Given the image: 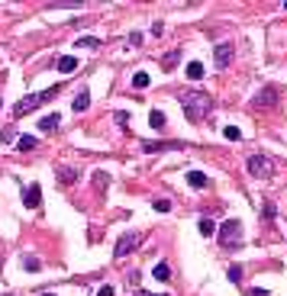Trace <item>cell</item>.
<instances>
[{"instance_id":"obj_1","label":"cell","mask_w":287,"mask_h":296,"mask_svg":"<svg viewBox=\"0 0 287 296\" xmlns=\"http://www.w3.org/2000/svg\"><path fill=\"white\" fill-rule=\"evenodd\" d=\"M177 100H181V109L184 116H187L190 122H200L210 116V109H213V97L203 91H181L177 94Z\"/></svg>"},{"instance_id":"obj_2","label":"cell","mask_w":287,"mask_h":296,"mask_svg":"<svg viewBox=\"0 0 287 296\" xmlns=\"http://www.w3.org/2000/svg\"><path fill=\"white\" fill-rule=\"evenodd\" d=\"M58 91H61V87L55 84V87H49V91H42V94H29V97H23V100L16 103V106H13V113H16V116L32 113V109H39L42 103H49L52 97H58Z\"/></svg>"},{"instance_id":"obj_3","label":"cell","mask_w":287,"mask_h":296,"mask_svg":"<svg viewBox=\"0 0 287 296\" xmlns=\"http://www.w3.org/2000/svg\"><path fill=\"white\" fill-rule=\"evenodd\" d=\"M245 168H249L252 177H258V181H268V177H275V168H278V164H275V158H268V155H252Z\"/></svg>"},{"instance_id":"obj_4","label":"cell","mask_w":287,"mask_h":296,"mask_svg":"<svg viewBox=\"0 0 287 296\" xmlns=\"http://www.w3.org/2000/svg\"><path fill=\"white\" fill-rule=\"evenodd\" d=\"M220 242L226 248H239V245H242V222H239V219H226V222L220 225Z\"/></svg>"},{"instance_id":"obj_5","label":"cell","mask_w":287,"mask_h":296,"mask_svg":"<svg viewBox=\"0 0 287 296\" xmlns=\"http://www.w3.org/2000/svg\"><path fill=\"white\" fill-rule=\"evenodd\" d=\"M142 245V232H126V235H120V242H116V248H113V254L116 258H126V254H133L136 248Z\"/></svg>"},{"instance_id":"obj_6","label":"cell","mask_w":287,"mask_h":296,"mask_svg":"<svg viewBox=\"0 0 287 296\" xmlns=\"http://www.w3.org/2000/svg\"><path fill=\"white\" fill-rule=\"evenodd\" d=\"M232 55H236L232 42H220V45L213 49V61H216V68H220V71H226V68L232 65Z\"/></svg>"},{"instance_id":"obj_7","label":"cell","mask_w":287,"mask_h":296,"mask_svg":"<svg viewBox=\"0 0 287 296\" xmlns=\"http://www.w3.org/2000/svg\"><path fill=\"white\" fill-rule=\"evenodd\" d=\"M23 203H26V209H39V203H42V187H39V184H29Z\"/></svg>"},{"instance_id":"obj_8","label":"cell","mask_w":287,"mask_h":296,"mask_svg":"<svg viewBox=\"0 0 287 296\" xmlns=\"http://www.w3.org/2000/svg\"><path fill=\"white\" fill-rule=\"evenodd\" d=\"M275 97H278L275 87H262V91L255 94V103H258V106H275Z\"/></svg>"},{"instance_id":"obj_9","label":"cell","mask_w":287,"mask_h":296,"mask_svg":"<svg viewBox=\"0 0 287 296\" xmlns=\"http://www.w3.org/2000/svg\"><path fill=\"white\" fill-rule=\"evenodd\" d=\"M55 174H58V181H61V184H78L81 171H78V168H68V164H61Z\"/></svg>"},{"instance_id":"obj_10","label":"cell","mask_w":287,"mask_h":296,"mask_svg":"<svg viewBox=\"0 0 287 296\" xmlns=\"http://www.w3.org/2000/svg\"><path fill=\"white\" fill-rule=\"evenodd\" d=\"M177 151L181 148V142H145V145H142V151H148V155H152V151Z\"/></svg>"},{"instance_id":"obj_11","label":"cell","mask_w":287,"mask_h":296,"mask_svg":"<svg viewBox=\"0 0 287 296\" xmlns=\"http://www.w3.org/2000/svg\"><path fill=\"white\" fill-rule=\"evenodd\" d=\"M187 184H190L194 190H200V187H210V177L203 174V171H190V174H187Z\"/></svg>"},{"instance_id":"obj_12","label":"cell","mask_w":287,"mask_h":296,"mask_svg":"<svg viewBox=\"0 0 287 296\" xmlns=\"http://www.w3.org/2000/svg\"><path fill=\"white\" fill-rule=\"evenodd\" d=\"M58 122H61V116H58V113H49V116H42V119H39V129H42V132H55Z\"/></svg>"},{"instance_id":"obj_13","label":"cell","mask_w":287,"mask_h":296,"mask_svg":"<svg viewBox=\"0 0 287 296\" xmlns=\"http://www.w3.org/2000/svg\"><path fill=\"white\" fill-rule=\"evenodd\" d=\"M197 232H200L203 238H210V235H216L220 229H216V222H213V219H207V216H203L200 222H197Z\"/></svg>"},{"instance_id":"obj_14","label":"cell","mask_w":287,"mask_h":296,"mask_svg":"<svg viewBox=\"0 0 287 296\" xmlns=\"http://www.w3.org/2000/svg\"><path fill=\"white\" fill-rule=\"evenodd\" d=\"M74 68H78V58H74V55H61L58 58V71L61 74H71Z\"/></svg>"},{"instance_id":"obj_15","label":"cell","mask_w":287,"mask_h":296,"mask_svg":"<svg viewBox=\"0 0 287 296\" xmlns=\"http://www.w3.org/2000/svg\"><path fill=\"white\" fill-rule=\"evenodd\" d=\"M71 106H74V113H84V109L91 106V94H87V91H81L78 97L71 100Z\"/></svg>"},{"instance_id":"obj_16","label":"cell","mask_w":287,"mask_h":296,"mask_svg":"<svg viewBox=\"0 0 287 296\" xmlns=\"http://www.w3.org/2000/svg\"><path fill=\"white\" fill-rule=\"evenodd\" d=\"M148 126H152L155 132H161V129H165V113H161V109H152V113H148Z\"/></svg>"},{"instance_id":"obj_17","label":"cell","mask_w":287,"mask_h":296,"mask_svg":"<svg viewBox=\"0 0 287 296\" xmlns=\"http://www.w3.org/2000/svg\"><path fill=\"white\" fill-rule=\"evenodd\" d=\"M36 145H39L36 135H19V139H16V148H19V151H32Z\"/></svg>"},{"instance_id":"obj_18","label":"cell","mask_w":287,"mask_h":296,"mask_svg":"<svg viewBox=\"0 0 287 296\" xmlns=\"http://www.w3.org/2000/svg\"><path fill=\"white\" fill-rule=\"evenodd\" d=\"M203 74H207V71H203L200 61H190V65H187V78L190 81H203Z\"/></svg>"},{"instance_id":"obj_19","label":"cell","mask_w":287,"mask_h":296,"mask_svg":"<svg viewBox=\"0 0 287 296\" xmlns=\"http://www.w3.org/2000/svg\"><path fill=\"white\" fill-rule=\"evenodd\" d=\"M148 81H152V78H148V71H136L133 74V87H136V91H145Z\"/></svg>"},{"instance_id":"obj_20","label":"cell","mask_w":287,"mask_h":296,"mask_svg":"<svg viewBox=\"0 0 287 296\" xmlns=\"http://www.w3.org/2000/svg\"><path fill=\"white\" fill-rule=\"evenodd\" d=\"M74 49H100V39L97 36H84V39L74 42Z\"/></svg>"},{"instance_id":"obj_21","label":"cell","mask_w":287,"mask_h":296,"mask_svg":"<svg viewBox=\"0 0 287 296\" xmlns=\"http://www.w3.org/2000/svg\"><path fill=\"white\" fill-rule=\"evenodd\" d=\"M152 277L155 280H171V267L161 261V264H155V271H152Z\"/></svg>"},{"instance_id":"obj_22","label":"cell","mask_w":287,"mask_h":296,"mask_svg":"<svg viewBox=\"0 0 287 296\" xmlns=\"http://www.w3.org/2000/svg\"><path fill=\"white\" fill-rule=\"evenodd\" d=\"M94 187L107 190V187H110V174H107V171H97V174H94Z\"/></svg>"},{"instance_id":"obj_23","label":"cell","mask_w":287,"mask_h":296,"mask_svg":"<svg viewBox=\"0 0 287 296\" xmlns=\"http://www.w3.org/2000/svg\"><path fill=\"white\" fill-rule=\"evenodd\" d=\"M177 61H181V49H171V52L165 55V58H161V65H165V68H174Z\"/></svg>"},{"instance_id":"obj_24","label":"cell","mask_w":287,"mask_h":296,"mask_svg":"<svg viewBox=\"0 0 287 296\" xmlns=\"http://www.w3.org/2000/svg\"><path fill=\"white\" fill-rule=\"evenodd\" d=\"M152 206H155V212H168V209H171V199L158 197V199H152Z\"/></svg>"},{"instance_id":"obj_25","label":"cell","mask_w":287,"mask_h":296,"mask_svg":"<svg viewBox=\"0 0 287 296\" xmlns=\"http://www.w3.org/2000/svg\"><path fill=\"white\" fill-rule=\"evenodd\" d=\"M226 277L232 280V284H239V280H242V267H239V264H229V271H226Z\"/></svg>"},{"instance_id":"obj_26","label":"cell","mask_w":287,"mask_h":296,"mask_svg":"<svg viewBox=\"0 0 287 296\" xmlns=\"http://www.w3.org/2000/svg\"><path fill=\"white\" fill-rule=\"evenodd\" d=\"M223 135H226L229 142H239V139H242V132H239L236 126H226V129H223Z\"/></svg>"},{"instance_id":"obj_27","label":"cell","mask_w":287,"mask_h":296,"mask_svg":"<svg viewBox=\"0 0 287 296\" xmlns=\"http://www.w3.org/2000/svg\"><path fill=\"white\" fill-rule=\"evenodd\" d=\"M23 267H26L29 274H36V271H39L42 264H39V258H23Z\"/></svg>"},{"instance_id":"obj_28","label":"cell","mask_w":287,"mask_h":296,"mask_svg":"<svg viewBox=\"0 0 287 296\" xmlns=\"http://www.w3.org/2000/svg\"><path fill=\"white\" fill-rule=\"evenodd\" d=\"M275 212H278V206H275V203H265V216L275 219Z\"/></svg>"},{"instance_id":"obj_29","label":"cell","mask_w":287,"mask_h":296,"mask_svg":"<svg viewBox=\"0 0 287 296\" xmlns=\"http://www.w3.org/2000/svg\"><path fill=\"white\" fill-rule=\"evenodd\" d=\"M116 122H120V126H129V113H123V109H120V113H116Z\"/></svg>"},{"instance_id":"obj_30","label":"cell","mask_w":287,"mask_h":296,"mask_svg":"<svg viewBox=\"0 0 287 296\" xmlns=\"http://www.w3.org/2000/svg\"><path fill=\"white\" fill-rule=\"evenodd\" d=\"M142 42V32H129V45H139Z\"/></svg>"},{"instance_id":"obj_31","label":"cell","mask_w":287,"mask_h":296,"mask_svg":"<svg viewBox=\"0 0 287 296\" xmlns=\"http://www.w3.org/2000/svg\"><path fill=\"white\" fill-rule=\"evenodd\" d=\"M245 296H271L268 290H255V287H252V290H245Z\"/></svg>"},{"instance_id":"obj_32","label":"cell","mask_w":287,"mask_h":296,"mask_svg":"<svg viewBox=\"0 0 287 296\" xmlns=\"http://www.w3.org/2000/svg\"><path fill=\"white\" fill-rule=\"evenodd\" d=\"M97 296H113V287H100V290H97Z\"/></svg>"},{"instance_id":"obj_33","label":"cell","mask_w":287,"mask_h":296,"mask_svg":"<svg viewBox=\"0 0 287 296\" xmlns=\"http://www.w3.org/2000/svg\"><path fill=\"white\" fill-rule=\"evenodd\" d=\"M0 267H3V254H0Z\"/></svg>"},{"instance_id":"obj_34","label":"cell","mask_w":287,"mask_h":296,"mask_svg":"<svg viewBox=\"0 0 287 296\" xmlns=\"http://www.w3.org/2000/svg\"><path fill=\"white\" fill-rule=\"evenodd\" d=\"M42 296H55V293H42Z\"/></svg>"},{"instance_id":"obj_35","label":"cell","mask_w":287,"mask_h":296,"mask_svg":"<svg viewBox=\"0 0 287 296\" xmlns=\"http://www.w3.org/2000/svg\"><path fill=\"white\" fill-rule=\"evenodd\" d=\"M139 296H152V293H139Z\"/></svg>"},{"instance_id":"obj_36","label":"cell","mask_w":287,"mask_h":296,"mask_svg":"<svg viewBox=\"0 0 287 296\" xmlns=\"http://www.w3.org/2000/svg\"><path fill=\"white\" fill-rule=\"evenodd\" d=\"M0 106H3V100H0Z\"/></svg>"},{"instance_id":"obj_37","label":"cell","mask_w":287,"mask_h":296,"mask_svg":"<svg viewBox=\"0 0 287 296\" xmlns=\"http://www.w3.org/2000/svg\"><path fill=\"white\" fill-rule=\"evenodd\" d=\"M284 10H287V3H284Z\"/></svg>"},{"instance_id":"obj_38","label":"cell","mask_w":287,"mask_h":296,"mask_svg":"<svg viewBox=\"0 0 287 296\" xmlns=\"http://www.w3.org/2000/svg\"><path fill=\"white\" fill-rule=\"evenodd\" d=\"M6 296H13V293H6Z\"/></svg>"}]
</instances>
